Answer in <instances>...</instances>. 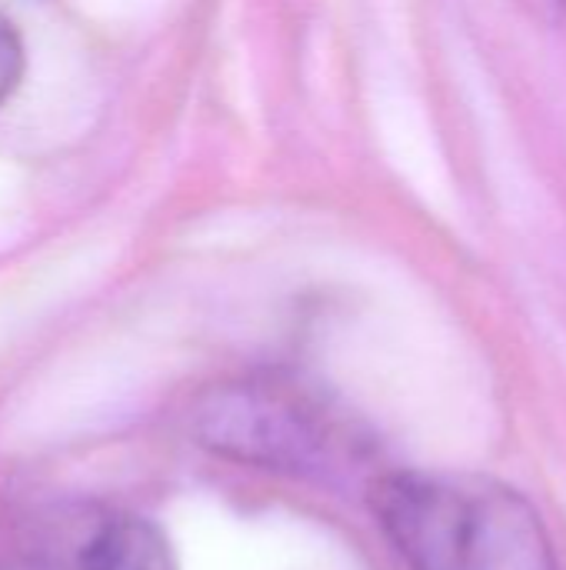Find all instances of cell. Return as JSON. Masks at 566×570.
I'll return each instance as SVG.
<instances>
[{
    "label": "cell",
    "instance_id": "7a4b0ae2",
    "mask_svg": "<svg viewBox=\"0 0 566 570\" xmlns=\"http://www.w3.org/2000/svg\"><path fill=\"white\" fill-rule=\"evenodd\" d=\"M197 441L237 464L320 474L344 454L334 411L287 377H247L210 391L193 414Z\"/></svg>",
    "mask_w": 566,
    "mask_h": 570
},
{
    "label": "cell",
    "instance_id": "5b68a950",
    "mask_svg": "<svg viewBox=\"0 0 566 570\" xmlns=\"http://www.w3.org/2000/svg\"><path fill=\"white\" fill-rule=\"evenodd\" d=\"M514 3H520L534 20H544L550 27L566 23V0H514Z\"/></svg>",
    "mask_w": 566,
    "mask_h": 570
},
{
    "label": "cell",
    "instance_id": "3957f363",
    "mask_svg": "<svg viewBox=\"0 0 566 570\" xmlns=\"http://www.w3.org/2000/svg\"><path fill=\"white\" fill-rule=\"evenodd\" d=\"M30 570H177L163 531L113 504H63L50 511L27 551Z\"/></svg>",
    "mask_w": 566,
    "mask_h": 570
},
{
    "label": "cell",
    "instance_id": "6da1fadb",
    "mask_svg": "<svg viewBox=\"0 0 566 570\" xmlns=\"http://www.w3.org/2000/svg\"><path fill=\"white\" fill-rule=\"evenodd\" d=\"M374 518L410 570H560L540 514L480 474H387Z\"/></svg>",
    "mask_w": 566,
    "mask_h": 570
},
{
    "label": "cell",
    "instance_id": "277c9868",
    "mask_svg": "<svg viewBox=\"0 0 566 570\" xmlns=\"http://www.w3.org/2000/svg\"><path fill=\"white\" fill-rule=\"evenodd\" d=\"M23 77V40L13 20L0 10V107L20 87Z\"/></svg>",
    "mask_w": 566,
    "mask_h": 570
}]
</instances>
